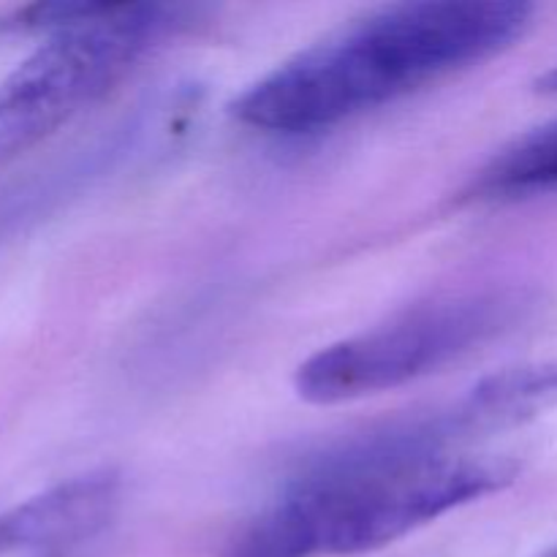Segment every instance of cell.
<instances>
[{"mask_svg":"<svg viewBox=\"0 0 557 557\" xmlns=\"http://www.w3.org/2000/svg\"><path fill=\"white\" fill-rule=\"evenodd\" d=\"M199 5L98 3L49 33L0 79V166L101 101L152 49L199 20Z\"/></svg>","mask_w":557,"mask_h":557,"instance_id":"3957f363","label":"cell"},{"mask_svg":"<svg viewBox=\"0 0 557 557\" xmlns=\"http://www.w3.org/2000/svg\"><path fill=\"white\" fill-rule=\"evenodd\" d=\"M476 433L517 428L557 408V359L515 364L487 375L460 397Z\"/></svg>","mask_w":557,"mask_h":557,"instance_id":"8992f818","label":"cell"},{"mask_svg":"<svg viewBox=\"0 0 557 557\" xmlns=\"http://www.w3.org/2000/svg\"><path fill=\"white\" fill-rule=\"evenodd\" d=\"M533 308L536 297L520 286H484L435 297L315 351L294 373V389L313 406H337L397 389L517 330Z\"/></svg>","mask_w":557,"mask_h":557,"instance_id":"277c9868","label":"cell"},{"mask_svg":"<svg viewBox=\"0 0 557 557\" xmlns=\"http://www.w3.org/2000/svg\"><path fill=\"white\" fill-rule=\"evenodd\" d=\"M520 0H419L370 11L245 87L228 112L270 134H313L515 47Z\"/></svg>","mask_w":557,"mask_h":557,"instance_id":"6da1fadb","label":"cell"},{"mask_svg":"<svg viewBox=\"0 0 557 557\" xmlns=\"http://www.w3.org/2000/svg\"><path fill=\"white\" fill-rule=\"evenodd\" d=\"M460 438L451 408L397 419L321 451L272 506L308 557L375 553L515 484V460L451 455Z\"/></svg>","mask_w":557,"mask_h":557,"instance_id":"7a4b0ae2","label":"cell"},{"mask_svg":"<svg viewBox=\"0 0 557 557\" xmlns=\"http://www.w3.org/2000/svg\"><path fill=\"white\" fill-rule=\"evenodd\" d=\"M536 92H542V96H555L557 98V65H553V69H549L544 76H539Z\"/></svg>","mask_w":557,"mask_h":557,"instance_id":"ba28073f","label":"cell"},{"mask_svg":"<svg viewBox=\"0 0 557 557\" xmlns=\"http://www.w3.org/2000/svg\"><path fill=\"white\" fill-rule=\"evenodd\" d=\"M479 185L500 194L557 188V120L506 147L484 169Z\"/></svg>","mask_w":557,"mask_h":557,"instance_id":"52a82bcc","label":"cell"},{"mask_svg":"<svg viewBox=\"0 0 557 557\" xmlns=\"http://www.w3.org/2000/svg\"><path fill=\"white\" fill-rule=\"evenodd\" d=\"M123 479L112 468L65 479L0 511V557L60 555L90 542L117 515Z\"/></svg>","mask_w":557,"mask_h":557,"instance_id":"5b68a950","label":"cell"}]
</instances>
